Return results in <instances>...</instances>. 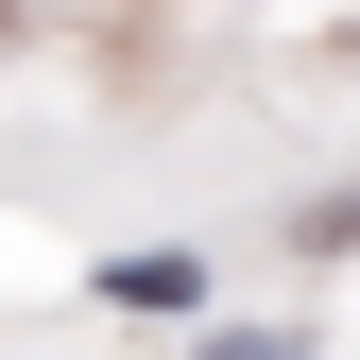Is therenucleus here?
Here are the masks:
<instances>
[{"label": "nucleus", "mask_w": 360, "mask_h": 360, "mask_svg": "<svg viewBox=\"0 0 360 360\" xmlns=\"http://www.w3.org/2000/svg\"><path fill=\"white\" fill-rule=\"evenodd\" d=\"M103 309H155V326H172V309H206V275H189V257H103Z\"/></svg>", "instance_id": "1"}, {"label": "nucleus", "mask_w": 360, "mask_h": 360, "mask_svg": "<svg viewBox=\"0 0 360 360\" xmlns=\"http://www.w3.org/2000/svg\"><path fill=\"white\" fill-rule=\"evenodd\" d=\"M292 240H309V257H360V189H326V206H292Z\"/></svg>", "instance_id": "2"}]
</instances>
